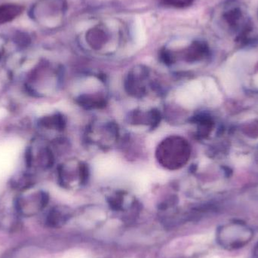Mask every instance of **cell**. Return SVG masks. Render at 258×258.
Wrapping results in <instances>:
<instances>
[{
  "instance_id": "6da1fadb",
  "label": "cell",
  "mask_w": 258,
  "mask_h": 258,
  "mask_svg": "<svg viewBox=\"0 0 258 258\" xmlns=\"http://www.w3.org/2000/svg\"><path fill=\"white\" fill-rule=\"evenodd\" d=\"M219 99V91L211 79L191 81L179 89L176 94L177 102L186 108L195 107L205 100L210 104H216Z\"/></svg>"
},
{
  "instance_id": "7a4b0ae2",
  "label": "cell",
  "mask_w": 258,
  "mask_h": 258,
  "mask_svg": "<svg viewBox=\"0 0 258 258\" xmlns=\"http://www.w3.org/2000/svg\"><path fill=\"white\" fill-rule=\"evenodd\" d=\"M221 22L228 33L242 34L248 33L250 21L245 11L236 3H229L223 9Z\"/></svg>"
},
{
  "instance_id": "3957f363",
  "label": "cell",
  "mask_w": 258,
  "mask_h": 258,
  "mask_svg": "<svg viewBox=\"0 0 258 258\" xmlns=\"http://www.w3.org/2000/svg\"><path fill=\"white\" fill-rule=\"evenodd\" d=\"M93 168L97 177H109L120 171L121 164L119 160L113 156H102L95 160Z\"/></svg>"
},
{
  "instance_id": "277c9868",
  "label": "cell",
  "mask_w": 258,
  "mask_h": 258,
  "mask_svg": "<svg viewBox=\"0 0 258 258\" xmlns=\"http://www.w3.org/2000/svg\"><path fill=\"white\" fill-rule=\"evenodd\" d=\"M162 3L171 7L177 8V9H183L191 6L194 0H161Z\"/></svg>"
}]
</instances>
